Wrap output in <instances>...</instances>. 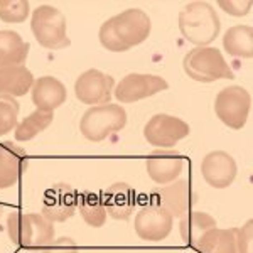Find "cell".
<instances>
[{"instance_id": "obj_11", "label": "cell", "mask_w": 253, "mask_h": 253, "mask_svg": "<svg viewBox=\"0 0 253 253\" xmlns=\"http://www.w3.org/2000/svg\"><path fill=\"white\" fill-rule=\"evenodd\" d=\"M115 80L100 69H88L81 73L75 83V95L84 105H107L112 100Z\"/></svg>"}, {"instance_id": "obj_10", "label": "cell", "mask_w": 253, "mask_h": 253, "mask_svg": "<svg viewBox=\"0 0 253 253\" xmlns=\"http://www.w3.org/2000/svg\"><path fill=\"white\" fill-rule=\"evenodd\" d=\"M167 88H169V83L162 76L130 73L117 84L113 95L120 103H135L138 100L157 95Z\"/></svg>"}, {"instance_id": "obj_22", "label": "cell", "mask_w": 253, "mask_h": 253, "mask_svg": "<svg viewBox=\"0 0 253 253\" xmlns=\"http://www.w3.org/2000/svg\"><path fill=\"white\" fill-rule=\"evenodd\" d=\"M199 253H240L236 243V228H213L194 245Z\"/></svg>"}, {"instance_id": "obj_2", "label": "cell", "mask_w": 253, "mask_h": 253, "mask_svg": "<svg viewBox=\"0 0 253 253\" xmlns=\"http://www.w3.org/2000/svg\"><path fill=\"white\" fill-rule=\"evenodd\" d=\"M179 29L186 41L196 47H206L219 36L221 22L208 2H191L179 12Z\"/></svg>"}, {"instance_id": "obj_30", "label": "cell", "mask_w": 253, "mask_h": 253, "mask_svg": "<svg viewBox=\"0 0 253 253\" xmlns=\"http://www.w3.org/2000/svg\"><path fill=\"white\" fill-rule=\"evenodd\" d=\"M219 7L230 15L243 17L252 10V0H221Z\"/></svg>"}, {"instance_id": "obj_15", "label": "cell", "mask_w": 253, "mask_h": 253, "mask_svg": "<svg viewBox=\"0 0 253 253\" xmlns=\"http://www.w3.org/2000/svg\"><path fill=\"white\" fill-rule=\"evenodd\" d=\"M145 167L147 174L154 182L166 186L177 181V177L184 169V159L177 150L157 149L154 152H150V156L145 162Z\"/></svg>"}, {"instance_id": "obj_27", "label": "cell", "mask_w": 253, "mask_h": 253, "mask_svg": "<svg viewBox=\"0 0 253 253\" xmlns=\"http://www.w3.org/2000/svg\"><path fill=\"white\" fill-rule=\"evenodd\" d=\"M31 5L27 0H0V20L7 24H20L27 20Z\"/></svg>"}, {"instance_id": "obj_23", "label": "cell", "mask_w": 253, "mask_h": 253, "mask_svg": "<svg viewBox=\"0 0 253 253\" xmlns=\"http://www.w3.org/2000/svg\"><path fill=\"white\" fill-rule=\"evenodd\" d=\"M224 51L233 58H252L253 56V29L252 26H233L224 32Z\"/></svg>"}, {"instance_id": "obj_28", "label": "cell", "mask_w": 253, "mask_h": 253, "mask_svg": "<svg viewBox=\"0 0 253 253\" xmlns=\"http://www.w3.org/2000/svg\"><path fill=\"white\" fill-rule=\"evenodd\" d=\"M236 243L240 253H253V221L248 219L242 228H236Z\"/></svg>"}, {"instance_id": "obj_17", "label": "cell", "mask_w": 253, "mask_h": 253, "mask_svg": "<svg viewBox=\"0 0 253 253\" xmlns=\"http://www.w3.org/2000/svg\"><path fill=\"white\" fill-rule=\"evenodd\" d=\"M103 205L107 210V214L112 216L113 219H128L135 210V191L126 182H115L105 189L103 196Z\"/></svg>"}, {"instance_id": "obj_4", "label": "cell", "mask_w": 253, "mask_h": 253, "mask_svg": "<svg viewBox=\"0 0 253 253\" xmlns=\"http://www.w3.org/2000/svg\"><path fill=\"white\" fill-rule=\"evenodd\" d=\"M186 75L199 83H213L216 80L235 78L230 64L224 61L219 49L206 46L194 47L184 56L182 61Z\"/></svg>"}, {"instance_id": "obj_20", "label": "cell", "mask_w": 253, "mask_h": 253, "mask_svg": "<svg viewBox=\"0 0 253 253\" xmlns=\"http://www.w3.org/2000/svg\"><path fill=\"white\" fill-rule=\"evenodd\" d=\"M29 54V44L15 31H0V68L24 66Z\"/></svg>"}, {"instance_id": "obj_14", "label": "cell", "mask_w": 253, "mask_h": 253, "mask_svg": "<svg viewBox=\"0 0 253 253\" xmlns=\"http://www.w3.org/2000/svg\"><path fill=\"white\" fill-rule=\"evenodd\" d=\"M201 174L205 181L214 189H226L233 184L238 166L236 161L224 150H213L206 154L201 162Z\"/></svg>"}, {"instance_id": "obj_7", "label": "cell", "mask_w": 253, "mask_h": 253, "mask_svg": "<svg viewBox=\"0 0 253 253\" xmlns=\"http://www.w3.org/2000/svg\"><path fill=\"white\" fill-rule=\"evenodd\" d=\"M252 108V96L243 86H226L216 95L214 113L226 126L233 130L243 128Z\"/></svg>"}, {"instance_id": "obj_19", "label": "cell", "mask_w": 253, "mask_h": 253, "mask_svg": "<svg viewBox=\"0 0 253 253\" xmlns=\"http://www.w3.org/2000/svg\"><path fill=\"white\" fill-rule=\"evenodd\" d=\"M34 81V76L26 66H3L0 68V95L24 96Z\"/></svg>"}, {"instance_id": "obj_26", "label": "cell", "mask_w": 253, "mask_h": 253, "mask_svg": "<svg viewBox=\"0 0 253 253\" xmlns=\"http://www.w3.org/2000/svg\"><path fill=\"white\" fill-rule=\"evenodd\" d=\"M19 110L20 107L15 98L0 95V137L7 135L17 126Z\"/></svg>"}, {"instance_id": "obj_13", "label": "cell", "mask_w": 253, "mask_h": 253, "mask_svg": "<svg viewBox=\"0 0 253 253\" xmlns=\"http://www.w3.org/2000/svg\"><path fill=\"white\" fill-rule=\"evenodd\" d=\"M174 226V218L159 206H145L135 216V233L145 242H161L169 236Z\"/></svg>"}, {"instance_id": "obj_31", "label": "cell", "mask_w": 253, "mask_h": 253, "mask_svg": "<svg viewBox=\"0 0 253 253\" xmlns=\"http://www.w3.org/2000/svg\"><path fill=\"white\" fill-rule=\"evenodd\" d=\"M0 213H2V206H0Z\"/></svg>"}, {"instance_id": "obj_6", "label": "cell", "mask_w": 253, "mask_h": 253, "mask_svg": "<svg viewBox=\"0 0 253 253\" xmlns=\"http://www.w3.org/2000/svg\"><path fill=\"white\" fill-rule=\"evenodd\" d=\"M126 125V112L120 105H98L84 112L80 130L89 142H101L108 135L120 132Z\"/></svg>"}, {"instance_id": "obj_1", "label": "cell", "mask_w": 253, "mask_h": 253, "mask_svg": "<svg viewBox=\"0 0 253 253\" xmlns=\"http://www.w3.org/2000/svg\"><path fill=\"white\" fill-rule=\"evenodd\" d=\"M152 31L150 17L142 9H126L105 20L100 27V42L112 52H125L142 44Z\"/></svg>"}, {"instance_id": "obj_5", "label": "cell", "mask_w": 253, "mask_h": 253, "mask_svg": "<svg viewBox=\"0 0 253 253\" xmlns=\"http://www.w3.org/2000/svg\"><path fill=\"white\" fill-rule=\"evenodd\" d=\"M66 17L52 5H39L32 12L31 29L36 41L46 49H64L71 44L66 31Z\"/></svg>"}, {"instance_id": "obj_21", "label": "cell", "mask_w": 253, "mask_h": 253, "mask_svg": "<svg viewBox=\"0 0 253 253\" xmlns=\"http://www.w3.org/2000/svg\"><path fill=\"white\" fill-rule=\"evenodd\" d=\"M213 228H218V223L213 216L205 213V211H189L186 216H182L181 223H179V231H181L182 240L191 247H194Z\"/></svg>"}, {"instance_id": "obj_18", "label": "cell", "mask_w": 253, "mask_h": 253, "mask_svg": "<svg viewBox=\"0 0 253 253\" xmlns=\"http://www.w3.org/2000/svg\"><path fill=\"white\" fill-rule=\"evenodd\" d=\"M32 103L42 112H54L66 101V86L54 76H42L32 84Z\"/></svg>"}, {"instance_id": "obj_25", "label": "cell", "mask_w": 253, "mask_h": 253, "mask_svg": "<svg viewBox=\"0 0 253 253\" xmlns=\"http://www.w3.org/2000/svg\"><path fill=\"white\" fill-rule=\"evenodd\" d=\"M52 112H42V110H36L29 117L24 118L20 124L15 126V140L17 142H27L38 137L41 132L47 128L52 124Z\"/></svg>"}, {"instance_id": "obj_8", "label": "cell", "mask_w": 253, "mask_h": 253, "mask_svg": "<svg viewBox=\"0 0 253 253\" xmlns=\"http://www.w3.org/2000/svg\"><path fill=\"white\" fill-rule=\"evenodd\" d=\"M191 128L184 120L167 113H157L144 126V137L156 149H172L182 138L189 137Z\"/></svg>"}, {"instance_id": "obj_16", "label": "cell", "mask_w": 253, "mask_h": 253, "mask_svg": "<svg viewBox=\"0 0 253 253\" xmlns=\"http://www.w3.org/2000/svg\"><path fill=\"white\" fill-rule=\"evenodd\" d=\"M27 152L14 142L0 144V189H9L19 182L27 169Z\"/></svg>"}, {"instance_id": "obj_29", "label": "cell", "mask_w": 253, "mask_h": 253, "mask_svg": "<svg viewBox=\"0 0 253 253\" xmlns=\"http://www.w3.org/2000/svg\"><path fill=\"white\" fill-rule=\"evenodd\" d=\"M42 253H80V248L73 238L63 236V238L52 240L46 248H42Z\"/></svg>"}, {"instance_id": "obj_24", "label": "cell", "mask_w": 253, "mask_h": 253, "mask_svg": "<svg viewBox=\"0 0 253 253\" xmlns=\"http://www.w3.org/2000/svg\"><path fill=\"white\" fill-rule=\"evenodd\" d=\"M78 208L88 226L101 228L107 221V210H105L103 199H101L100 194L93 193V191L81 193L78 198Z\"/></svg>"}, {"instance_id": "obj_3", "label": "cell", "mask_w": 253, "mask_h": 253, "mask_svg": "<svg viewBox=\"0 0 253 253\" xmlns=\"http://www.w3.org/2000/svg\"><path fill=\"white\" fill-rule=\"evenodd\" d=\"M7 231L12 243L29 250H42L54 240V223L38 213H10Z\"/></svg>"}, {"instance_id": "obj_9", "label": "cell", "mask_w": 253, "mask_h": 253, "mask_svg": "<svg viewBox=\"0 0 253 253\" xmlns=\"http://www.w3.org/2000/svg\"><path fill=\"white\" fill-rule=\"evenodd\" d=\"M196 203V194L187 181L177 179L166 186H159L150 193V205L166 210L172 218H182Z\"/></svg>"}, {"instance_id": "obj_12", "label": "cell", "mask_w": 253, "mask_h": 253, "mask_svg": "<svg viewBox=\"0 0 253 253\" xmlns=\"http://www.w3.org/2000/svg\"><path fill=\"white\" fill-rule=\"evenodd\" d=\"M78 194L69 184L59 182L49 187L42 199V214L51 223H63L76 213Z\"/></svg>"}]
</instances>
